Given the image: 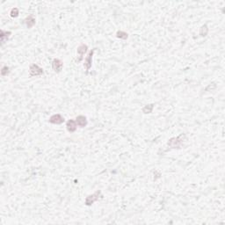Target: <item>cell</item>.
<instances>
[{
    "instance_id": "6da1fadb",
    "label": "cell",
    "mask_w": 225,
    "mask_h": 225,
    "mask_svg": "<svg viewBox=\"0 0 225 225\" xmlns=\"http://www.w3.org/2000/svg\"><path fill=\"white\" fill-rule=\"evenodd\" d=\"M101 197H102L101 191H100V190H98V191H96V192L94 193L93 194L88 195V196H87V197L86 198V201H85V203H86V206L93 205L95 201H97V200H98L99 199L101 198Z\"/></svg>"
},
{
    "instance_id": "7a4b0ae2",
    "label": "cell",
    "mask_w": 225,
    "mask_h": 225,
    "mask_svg": "<svg viewBox=\"0 0 225 225\" xmlns=\"http://www.w3.org/2000/svg\"><path fill=\"white\" fill-rule=\"evenodd\" d=\"M185 135H180L179 136H177V137H173L172 139L169 140V142H168V145L170 146L171 148L172 149H179L180 148V146L182 144V143H183V139H181L183 136H184Z\"/></svg>"
},
{
    "instance_id": "3957f363",
    "label": "cell",
    "mask_w": 225,
    "mask_h": 225,
    "mask_svg": "<svg viewBox=\"0 0 225 225\" xmlns=\"http://www.w3.org/2000/svg\"><path fill=\"white\" fill-rule=\"evenodd\" d=\"M87 49H88V47L86 44H81L78 48H77V54H78V57L76 59L77 63H80L82 60L84 59V56H85V54L87 52Z\"/></svg>"
},
{
    "instance_id": "277c9868",
    "label": "cell",
    "mask_w": 225,
    "mask_h": 225,
    "mask_svg": "<svg viewBox=\"0 0 225 225\" xmlns=\"http://www.w3.org/2000/svg\"><path fill=\"white\" fill-rule=\"evenodd\" d=\"M29 71H30V77H38V76H41L43 74V69L40 68L39 65L33 63L32 64L30 68H29Z\"/></svg>"
},
{
    "instance_id": "5b68a950",
    "label": "cell",
    "mask_w": 225,
    "mask_h": 225,
    "mask_svg": "<svg viewBox=\"0 0 225 225\" xmlns=\"http://www.w3.org/2000/svg\"><path fill=\"white\" fill-rule=\"evenodd\" d=\"M95 52V48L93 49V50H91L89 54H88V55L86 56V58L85 59V63H84V66L86 67V71L88 72L89 71H90V69L92 68V65H93V54Z\"/></svg>"
},
{
    "instance_id": "8992f818",
    "label": "cell",
    "mask_w": 225,
    "mask_h": 225,
    "mask_svg": "<svg viewBox=\"0 0 225 225\" xmlns=\"http://www.w3.org/2000/svg\"><path fill=\"white\" fill-rule=\"evenodd\" d=\"M52 68L55 71V72H61L63 71V63L58 58H55L52 61Z\"/></svg>"
},
{
    "instance_id": "52a82bcc",
    "label": "cell",
    "mask_w": 225,
    "mask_h": 225,
    "mask_svg": "<svg viewBox=\"0 0 225 225\" xmlns=\"http://www.w3.org/2000/svg\"><path fill=\"white\" fill-rule=\"evenodd\" d=\"M48 121H49L50 123H52V124L59 125V124H62V123L64 122V118H63L60 113H56V114H53V115L49 118Z\"/></svg>"
},
{
    "instance_id": "ba28073f",
    "label": "cell",
    "mask_w": 225,
    "mask_h": 225,
    "mask_svg": "<svg viewBox=\"0 0 225 225\" xmlns=\"http://www.w3.org/2000/svg\"><path fill=\"white\" fill-rule=\"evenodd\" d=\"M77 127H78V124L75 120L71 119L66 122V128L70 133L75 132L77 130Z\"/></svg>"
},
{
    "instance_id": "9c48e42d",
    "label": "cell",
    "mask_w": 225,
    "mask_h": 225,
    "mask_svg": "<svg viewBox=\"0 0 225 225\" xmlns=\"http://www.w3.org/2000/svg\"><path fill=\"white\" fill-rule=\"evenodd\" d=\"M76 122H77L78 126L80 127V128H85L87 125V119L84 115H78L76 118Z\"/></svg>"
},
{
    "instance_id": "30bf717a",
    "label": "cell",
    "mask_w": 225,
    "mask_h": 225,
    "mask_svg": "<svg viewBox=\"0 0 225 225\" xmlns=\"http://www.w3.org/2000/svg\"><path fill=\"white\" fill-rule=\"evenodd\" d=\"M25 23L27 25V28H32L35 25V18H34V16H33V14H30L28 17L26 18Z\"/></svg>"
},
{
    "instance_id": "8fae6325",
    "label": "cell",
    "mask_w": 225,
    "mask_h": 225,
    "mask_svg": "<svg viewBox=\"0 0 225 225\" xmlns=\"http://www.w3.org/2000/svg\"><path fill=\"white\" fill-rule=\"evenodd\" d=\"M12 34L11 32H7V31H4V30H1V34H0V38H1V42L2 44H4L6 42V40H8L9 36Z\"/></svg>"
},
{
    "instance_id": "7c38bea8",
    "label": "cell",
    "mask_w": 225,
    "mask_h": 225,
    "mask_svg": "<svg viewBox=\"0 0 225 225\" xmlns=\"http://www.w3.org/2000/svg\"><path fill=\"white\" fill-rule=\"evenodd\" d=\"M116 36H117V38H120V39L127 40L128 37V34L126 32H123V31H118V32L116 33Z\"/></svg>"
},
{
    "instance_id": "4fadbf2b",
    "label": "cell",
    "mask_w": 225,
    "mask_h": 225,
    "mask_svg": "<svg viewBox=\"0 0 225 225\" xmlns=\"http://www.w3.org/2000/svg\"><path fill=\"white\" fill-rule=\"evenodd\" d=\"M153 108H154V105L153 104H151V105H147V106H145L143 108V112H144V113H151V112H152Z\"/></svg>"
},
{
    "instance_id": "5bb4252c",
    "label": "cell",
    "mask_w": 225,
    "mask_h": 225,
    "mask_svg": "<svg viewBox=\"0 0 225 225\" xmlns=\"http://www.w3.org/2000/svg\"><path fill=\"white\" fill-rule=\"evenodd\" d=\"M208 27H207V25H204V26H202L201 28H200V34L201 36H206V35H207V33H208Z\"/></svg>"
},
{
    "instance_id": "9a60e30c",
    "label": "cell",
    "mask_w": 225,
    "mask_h": 225,
    "mask_svg": "<svg viewBox=\"0 0 225 225\" xmlns=\"http://www.w3.org/2000/svg\"><path fill=\"white\" fill-rule=\"evenodd\" d=\"M10 72V68L8 66H4L2 68V70H1V75L3 76V77H5V76H7L8 74Z\"/></svg>"
},
{
    "instance_id": "2e32d148",
    "label": "cell",
    "mask_w": 225,
    "mask_h": 225,
    "mask_svg": "<svg viewBox=\"0 0 225 225\" xmlns=\"http://www.w3.org/2000/svg\"><path fill=\"white\" fill-rule=\"evenodd\" d=\"M11 16L13 17V18H16V17H18L19 16V9L18 8H13V9H12V11H11Z\"/></svg>"
}]
</instances>
